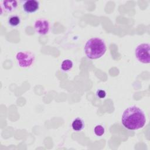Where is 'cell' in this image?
<instances>
[{
    "label": "cell",
    "mask_w": 150,
    "mask_h": 150,
    "mask_svg": "<svg viewBox=\"0 0 150 150\" xmlns=\"http://www.w3.org/2000/svg\"><path fill=\"white\" fill-rule=\"evenodd\" d=\"M18 7L16 1H4L2 2L1 8L7 12H11L15 11Z\"/></svg>",
    "instance_id": "52a82bcc"
},
{
    "label": "cell",
    "mask_w": 150,
    "mask_h": 150,
    "mask_svg": "<svg viewBox=\"0 0 150 150\" xmlns=\"http://www.w3.org/2000/svg\"><path fill=\"white\" fill-rule=\"evenodd\" d=\"M71 127L74 131H80L84 128V121L80 118H76L73 121Z\"/></svg>",
    "instance_id": "ba28073f"
},
{
    "label": "cell",
    "mask_w": 150,
    "mask_h": 150,
    "mask_svg": "<svg viewBox=\"0 0 150 150\" xmlns=\"http://www.w3.org/2000/svg\"><path fill=\"white\" fill-rule=\"evenodd\" d=\"M73 67V62L70 59L64 60L61 64V69L62 70L66 71L70 70Z\"/></svg>",
    "instance_id": "30bf717a"
},
{
    "label": "cell",
    "mask_w": 150,
    "mask_h": 150,
    "mask_svg": "<svg viewBox=\"0 0 150 150\" xmlns=\"http://www.w3.org/2000/svg\"><path fill=\"white\" fill-rule=\"evenodd\" d=\"M16 59L20 67L27 68L33 63L35 56L30 51H21L16 54Z\"/></svg>",
    "instance_id": "277c9868"
},
{
    "label": "cell",
    "mask_w": 150,
    "mask_h": 150,
    "mask_svg": "<svg viewBox=\"0 0 150 150\" xmlns=\"http://www.w3.org/2000/svg\"><path fill=\"white\" fill-rule=\"evenodd\" d=\"M96 95L100 98H104L106 96V93L103 90H98L96 93Z\"/></svg>",
    "instance_id": "7c38bea8"
},
{
    "label": "cell",
    "mask_w": 150,
    "mask_h": 150,
    "mask_svg": "<svg viewBox=\"0 0 150 150\" xmlns=\"http://www.w3.org/2000/svg\"><path fill=\"white\" fill-rule=\"evenodd\" d=\"M22 6L23 10L27 13L36 12L39 8V2L36 0L22 1Z\"/></svg>",
    "instance_id": "8992f818"
},
{
    "label": "cell",
    "mask_w": 150,
    "mask_h": 150,
    "mask_svg": "<svg viewBox=\"0 0 150 150\" xmlns=\"http://www.w3.org/2000/svg\"><path fill=\"white\" fill-rule=\"evenodd\" d=\"M94 133L97 136H101L104 134L105 129L101 125H97L94 127Z\"/></svg>",
    "instance_id": "8fae6325"
},
{
    "label": "cell",
    "mask_w": 150,
    "mask_h": 150,
    "mask_svg": "<svg viewBox=\"0 0 150 150\" xmlns=\"http://www.w3.org/2000/svg\"><path fill=\"white\" fill-rule=\"evenodd\" d=\"M107 50L104 41L98 38H93L88 40L84 46L86 56L90 59H97L103 56Z\"/></svg>",
    "instance_id": "7a4b0ae2"
},
{
    "label": "cell",
    "mask_w": 150,
    "mask_h": 150,
    "mask_svg": "<svg viewBox=\"0 0 150 150\" xmlns=\"http://www.w3.org/2000/svg\"><path fill=\"white\" fill-rule=\"evenodd\" d=\"M146 122L144 111L138 107H129L124 111L121 122L123 126L129 130H137L142 128Z\"/></svg>",
    "instance_id": "6da1fadb"
},
{
    "label": "cell",
    "mask_w": 150,
    "mask_h": 150,
    "mask_svg": "<svg viewBox=\"0 0 150 150\" xmlns=\"http://www.w3.org/2000/svg\"><path fill=\"white\" fill-rule=\"evenodd\" d=\"M135 55L141 63L148 64L150 62V45L148 43L139 45L135 49Z\"/></svg>",
    "instance_id": "3957f363"
},
{
    "label": "cell",
    "mask_w": 150,
    "mask_h": 150,
    "mask_svg": "<svg viewBox=\"0 0 150 150\" xmlns=\"http://www.w3.org/2000/svg\"><path fill=\"white\" fill-rule=\"evenodd\" d=\"M9 25L12 27L18 26L21 23V18L16 15L11 16L8 21Z\"/></svg>",
    "instance_id": "9c48e42d"
},
{
    "label": "cell",
    "mask_w": 150,
    "mask_h": 150,
    "mask_svg": "<svg viewBox=\"0 0 150 150\" xmlns=\"http://www.w3.org/2000/svg\"><path fill=\"white\" fill-rule=\"evenodd\" d=\"M34 28L36 32H37L38 34L45 35L49 32L50 23L47 19L40 18L35 22Z\"/></svg>",
    "instance_id": "5b68a950"
}]
</instances>
